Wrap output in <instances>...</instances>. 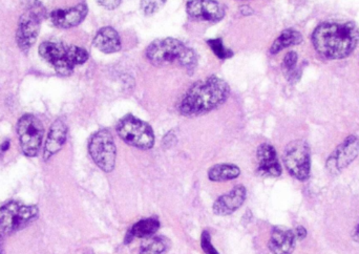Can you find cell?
Returning a JSON list of instances; mask_svg holds the SVG:
<instances>
[{"mask_svg":"<svg viewBox=\"0 0 359 254\" xmlns=\"http://www.w3.org/2000/svg\"><path fill=\"white\" fill-rule=\"evenodd\" d=\"M147 58L156 67L178 62L182 67L192 71L196 65V54L176 38H162L151 42L147 48Z\"/></svg>","mask_w":359,"mask_h":254,"instance_id":"3957f363","label":"cell"},{"mask_svg":"<svg viewBox=\"0 0 359 254\" xmlns=\"http://www.w3.org/2000/svg\"><path fill=\"white\" fill-rule=\"evenodd\" d=\"M257 173L263 177L278 178L282 175V166L273 146L261 144L257 148Z\"/></svg>","mask_w":359,"mask_h":254,"instance_id":"5bb4252c","label":"cell"},{"mask_svg":"<svg viewBox=\"0 0 359 254\" xmlns=\"http://www.w3.org/2000/svg\"><path fill=\"white\" fill-rule=\"evenodd\" d=\"M39 55L61 76L71 75L77 65L88 60V51L62 42H43L40 44Z\"/></svg>","mask_w":359,"mask_h":254,"instance_id":"277c9868","label":"cell"},{"mask_svg":"<svg viewBox=\"0 0 359 254\" xmlns=\"http://www.w3.org/2000/svg\"><path fill=\"white\" fill-rule=\"evenodd\" d=\"M168 248V242L164 238L145 239L143 244L141 245L139 254H162L165 253Z\"/></svg>","mask_w":359,"mask_h":254,"instance_id":"7402d4cb","label":"cell"},{"mask_svg":"<svg viewBox=\"0 0 359 254\" xmlns=\"http://www.w3.org/2000/svg\"><path fill=\"white\" fill-rule=\"evenodd\" d=\"M118 135L133 147L147 150L155 145V133L147 122L133 115H128L118 122L116 127Z\"/></svg>","mask_w":359,"mask_h":254,"instance_id":"52a82bcc","label":"cell"},{"mask_svg":"<svg viewBox=\"0 0 359 254\" xmlns=\"http://www.w3.org/2000/svg\"><path fill=\"white\" fill-rule=\"evenodd\" d=\"M303 42V36L297 29H287L280 33V35L274 40L270 48V53L273 55L278 54L283 50L291 46H297Z\"/></svg>","mask_w":359,"mask_h":254,"instance_id":"ffe728a7","label":"cell"},{"mask_svg":"<svg viewBox=\"0 0 359 254\" xmlns=\"http://www.w3.org/2000/svg\"><path fill=\"white\" fill-rule=\"evenodd\" d=\"M88 152L101 171L111 173L115 168L117 148L109 129H100L90 137Z\"/></svg>","mask_w":359,"mask_h":254,"instance_id":"ba28073f","label":"cell"},{"mask_svg":"<svg viewBox=\"0 0 359 254\" xmlns=\"http://www.w3.org/2000/svg\"><path fill=\"white\" fill-rule=\"evenodd\" d=\"M295 243L297 236L293 230L284 226H276L271 232L269 249L273 254H292Z\"/></svg>","mask_w":359,"mask_h":254,"instance_id":"2e32d148","label":"cell"},{"mask_svg":"<svg viewBox=\"0 0 359 254\" xmlns=\"http://www.w3.org/2000/svg\"><path fill=\"white\" fill-rule=\"evenodd\" d=\"M38 207L27 206L18 202H10L0 208V240L22 229L37 219Z\"/></svg>","mask_w":359,"mask_h":254,"instance_id":"8992f818","label":"cell"},{"mask_svg":"<svg viewBox=\"0 0 359 254\" xmlns=\"http://www.w3.org/2000/svg\"><path fill=\"white\" fill-rule=\"evenodd\" d=\"M295 236L299 240H304L307 236V230L303 226H299L297 229L294 230Z\"/></svg>","mask_w":359,"mask_h":254,"instance_id":"83f0119b","label":"cell"},{"mask_svg":"<svg viewBox=\"0 0 359 254\" xmlns=\"http://www.w3.org/2000/svg\"><path fill=\"white\" fill-rule=\"evenodd\" d=\"M352 239L356 243H359V223L356 225L355 229H354L353 234H352Z\"/></svg>","mask_w":359,"mask_h":254,"instance_id":"f1b7e54d","label":"cell"},{"mask_svg":"<svg viewBox=\"0 0 359 254\" xmlns=\"http://www.w3.org/2000/svg\"><path fill=\"white\" fill-rule=\"evenodd\" d=\"M201 246H202L203 251L206 254H219L215 250L213 245L211 244V236L207 230H205L202 234V238H201Z\"/></svg>","mask_w":359,"mask_h":254,"instance_id":"484cf974","label":"cell"},{"mask_svg":"<svg viewBox=\"0 0 359 254\" xmlns=\"http://www.w3.org/2000/svg\"><path fill=\"white\" fill-rule=\"evenodd\" d=\"M160 228V223L156 219L141 220L138 223L135 224L130 230L126 238V244L132 242L133 239H147L153 236Z\"/></svg>","mask_w":359,"mask_h":254,"instance_id":"d6986e66","label":"cell"},{"mask_svg":"<svg viewBox=\"0 0 359 254\" xmlns=\"http://www.w3.org/2000/svg\"><path fill=\"white\" fill-rule=\"evenodd\" d=\"M107 10H115L121 4L122 0H97Z\"/></svg>","mask_w":359,"mask_h":254,"instance_id":"4316f807","label":"cell"},{"mask_svg":"<svg viewBox=\"0 0 359 254\" xmlns=\"http://www.w3.org/2000/svg\"><path fill=\"white\" fill-rule=\"evenodd\" d=\"M25 12L19 19L16 41L23 52L32 48L39 34L40 25L46 15V8L39 0H21Z\"/></svg>","mask_w":359,"mask_h":254,"instance_id":"5b68a950","label":"cell"},{"mask_svg":"<svg viewBox=\"0 0 359 254\" xmlns=\"http://www.w3.org/2000/svg\"><path fill=\"white\" fill-rule=\"evenodd\" d=\"M186 12L194 20L205 22H219L225 16V8L215 0H188Z\"/></svg>","mask_w":359,"mask_h":254,"instance_id":"7c38bea8","label":"cell"},{"mask_svg":"<svg viewBox=\"0 0 359 254\" xmlns=\"http://www.w3.org/2000/svg\"><path fill=\"white\" fill-rule=\"evenodd\" d=\"M21 149L27 156H36L41 147L44 128L41 121L33 115H25L17 124Z\"/></svg>","mask_w":359,"mask_h":254,"instance_id":"30bf717a","label":"cell"},{"mask_svg":"<svg viewBox=\"0 0 359 254\" xmlns=\"http://www.w3.org/2000/svg\"><path fill=\"white\" fill-rule=\"evenodd\" d=\"M241 175L240 167L234 164L213 165L208 171V178L212 182L231 181Z\"/></svg>","mask_w":359,"mask_h":254,"instance_id":"44dd1931","label":"cell"},{"mask_svg":"<svg viewBox=\"0 0 359 254\" xmlns=\"http://www.w3.org/2000/svg\"><path fill=\"white\" fill-rule=\"evenodd\" d=\"M166 0H142L141 1V8L142 12L147 16L156 14L160 8H163Z\"/></svg>","mask_w":359,"mask_h":254,"instance_id":"d4e9b609","label":"cell"},{"mask_svg":"<svg viewBox=\"0 0 359 254\" xmlns=\"http://www.w3.org/2000/svg\"><path fill=\"white\" fill-rule=\"evenodd\" d=\"M285 166L288 173L299 181L309 179L311 171V152L305 140H294L285 148Z\"/></svg>","mask_w":359,"mask_h":254,"instance_id":"9c48e42d","label":"cell"},{"mask_svg":"<svg viewBox=\"0 0 359 254\" xmlns=\"http://www.w3.org/2000/svg\"><path fill=\"white\" fill-rule=\"evenodd\" d=\"M229 95L227 82L217 76H210L190 86L180 102L179 112L185 117L204 115L224 105Z\"/></svg>","mask_w":359,"mask_h":254,"instance_id":"7a4b0ae2","label":"cell"},{"mask_svg":"<svg viewBox=\"0 0 359 254\" xmlns=\"http://www.w3.org/2000/svg\"><path fill=\"white\" fill-rule=\"evenodd\" d=\"M359 154V139L356 135L346 138L330 154L326 162V168L332 175L345 171Z\"/></svg>","mask_w":359,"mask_h":254,"instance_id":"8fae6325","label":"cell"},{"mask_svg":"<svg viewBox=\"0 0 359 254\" xmlns=\"http://www.w3.org/2000/svg\"><path fill=\"white\" fill-rule=\"evenodd\" d=\"M8 147H10V141H6L4 144H2L0 149H1L2 152H6V150L8 149Z\"/></svg>","mask_w":359,"mask_h":254,"instance_id":"f546056e","label":"cell"},{"mask_svg":"<svg viewBox=\"0 0 359 254\" xmlns=\"http://www.w3.org/2000/svg\"><path fill=\"white\" fill-rule=\"evenodd\" d=\"M88 8L86 4L67 8H59L50 13V18L53 25L59 29H71L77 27L86 19Z\"/></svg>","mask_w":359,"mask_h":254,"instance_id":"4fadbf2b","label":"cell"},{"mask_svg":"<svg viewBox=\"0 0 359 254\" xmlns=\"http://www.w3.org/2000/svg\"><path fill=\"white\" fill-rule=\"evenodd\" d=\"M207 44H208L210 50L215 53V56L219 59H222V60L231 58L233 56V52L230 48H226L224 46L223 41L219 38H217V39H209L207 41Z\"/></svg>","mask_w":359,"mask_h":254,"instance_id":"cb8c5ba5","label":"cell"},{"mask_svg":"<svg viewBox=\"0 0 359 254\" xmlns=\"http://www.w3.org/2000/svg\"><path fill=\"white\" fill-rule=\"evenodd\" d=\"M95 48L104 54H114L122 48L119 34L114 27H105L99 29L93 41Z\"/></svg>","mask_w":359,"mask_h":254,"instance_id":"ac0fdd59","label":"cell"},{"mask_svg":"<svg viewBox=\"0 0 359 254\" xmlns=\"http://www.w3.org/2000/svg\"><path fill=\"white\" fill-rule=\"evenodd\" d=\"M297 60H299V56L293 51L287 53L284 60H283V71H284L287 79L290 80V81L294 80V77L297 76Z\"/></svg>","mask_w":359,"mask_h":254,"instance_id":"603a6c76","label":"cell"},{"mask_svg":"<svg viewBox=\"0 0 359 254\" xmlns=\"http://www.w3.org/2000/svg\"><path fill=\"white\" fill-rule=\"evenodd\" d=\"M67 126L63 119H57L50 126V133L44 146L43 158L48 161L59 152L67 142Z\"/></svg>","mask_w":359,"mask_h":254,"instance_id":"e0dca14e","label":"cell"},{"mask_svg":"<svg viewBox=\"0 0 359 254\" xmlns=\"http://www.w3.org/2000/svg\"><path fill=\"white\" fill-rule=\"evenodd\" d=\"M359 42V27L352 21L323 22L312 34V44L318 55L329 60L347 58Z\"/></svg>","mask_w":359,"mask_h":254,"instance_id":"6da1fadb","label":"cell"},{"mask_svg":"<svg viewBox=\"0 0 359 254\" xmlns=\"http://www.w3.org/2000/svg\"><path fill=\"white\" fill-rule=\"evenodd\" d=\"M247 198L246 188L238 185L228 192L219 196L212 206L213 213L217 215H229L241 208Z\"/></svg>","mask_w":359,"mask_h":254,"instance_id":"9a60e30c","label":"cell"}]
</instances>
